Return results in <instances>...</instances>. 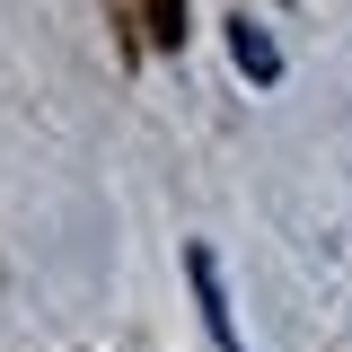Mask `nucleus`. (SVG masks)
<instances>
[{
    "mask_svg": "<svg viewBox=\"0 0 352 352\" xmlns=\"http://www.w3.org/2000/svg\"><path fill=\"white\" fill-rule=\"evenodd\" d=\"M229 53H238L256 80H273V71H282V53H273V36H264L256 18H238V27H229Z\"/></svg>",
    "mask_w": 352,
    "mask_h": 352,
    "instance_id": "obj_2",
    "label": "nucleus"
},
{
    "mask_svg": "<svg viewBox=\"0 0 352 352\" xmlns=\"http://www.w3.org/2000/svg\"><path fill=\"white\" fill-rule=\"evenodd\" d=\"M185 273H194V308H203V335H212L220 352H247V344H238V317H229V291H220L212 247H185Z\"/></svg>",
    "mask_w": 352,
    "mask_h": 352,
    "instance_id": "obj_1",
    "label": "nucleus"
}]
</instances>
